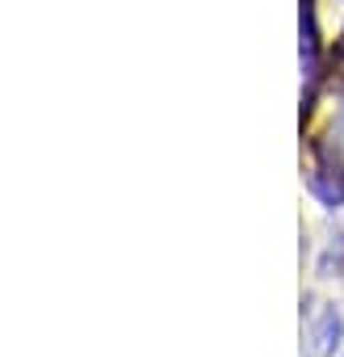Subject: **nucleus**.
<instances>
[{
  "label": "nucleus",
  "instance_id": "obj_1",
  "mask_svg": "<svg viewBox=\"0 0 344 357\" xmlns=\"http://www.w3.org/2000/svg\"><path fill=\"white\" fill-rule=\"evenodd\" d=\"M340 332H344V324H340L336 307H323L319 319L311 324V357H327L340 344Z\"/></svg>",
  "mask_w": 344,
  "mask_h": 357
}]
</instances>
